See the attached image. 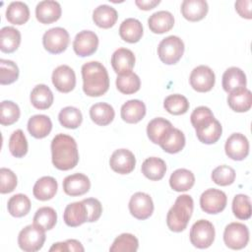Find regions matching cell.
Returning <instances> with one entry per match:
<instances>
[{
  "instance_id": "8",
  "label": "cell",
  "mask_w": 252,
  "mask_h": 252,
  "mask_svg": "<svg viewBox=\"0 0 252 252\" xmlns=\"http://www.w3.org/2000/svg\"><path fill=\"white\" fill-rule=\"evenodd\" d=\"M70 41L68 32L60 27L46 31L42 36V44L45 50L51 54H59L66 50Z\"/></svg>"
},
{
  "instance_id": "7",
  "label": "cell",
  "mask_w": 252,
  "mask_h": 252,
  "mask_svg": "<svg viewBox=\"0 0 252 252\" xmlns=\"http://www.w3.org/2000/svg\"><path fill=\"white\" fill-rule=\"evenodd\" d=\"M215 235L216 231L213 223L207 220H199L192 225L189 236L193 246L205 249L213 244Z\"/></svg>"
},
{
  "instance_id": "23",
  "label": "cell",
  "mask_w": 252,
  "mask_h": 252,
  "mask_svg": "<svg viewBox=\"0 0 252 252\" xmlns=\"http://www.w3.org/2000/svg\"><path fill=\"white\" fill-rule=\"evenodd\" d=\"M120 114L126 123H138L146 115V105L142 100L130 99L121 106Z\"/></svg>"
},
{
  "instance_id": "21",
  "label": "cell",
  "mask_w": 252,
  "mask_h": 252,
  "mask_svg": "<svg viewBox=\"0 0 252 252\" xmlns=\"http://www.w3.org/2000/svg\"><path fill=\"white\" fill-rule=\"evenodd\" d=\"M227 103L236 112H246L252 105V94L246 87L235 89L228 93Z\"/></svg>"
},
{
  "instance_id": "32",
  "label": "cell",
  "mask_w": 252,
  "mask_h": 252,
  "mask_svg": "<svg viewBox=\"0 0 252 252\" xmlns=\"http://www.w3.org/2000/svg\"><path fill=\"white\" fill-rule=\"evenodd\" d=\"M21 43V32L14 27H4L0 31V49L4 53H12Z\"/></svg>"
},
{
  "instance_id": "9",
  "label": "cell",
  "mask_w": 252,
  "mask_h": 252,
  "mask_svg": "<svg viewBox=\"0 0 252 252\" xmlns=\"http://www.w3.org/2000/svg\"><path fill=\"white\" fill-rule=\"evenodd\" d=\"M224 244L233 250L244 248L249 241V229L241 222H230L223 231Z\"/></svg>"
},
{
  "instance_id": "5",
  "label": "cell",
  "mask_w": 252,
  "mask_h": 252,
  "mask_svg": "<svg viewBox=\"0 0 252 252\" xmlns=\"http://www.w3.org/2000/svg\"><path fill=\"white\" fill-rule=\"evenodd\" d=\"M45 241V229L36 225L29 224L19 233L18 244L26 252H35L42 248Z\"/></svg>"
},
{
  "instance_id": "33",
  "label": "cell",
  "mask_w": 252,
  "mask_h": 252,
  "mask_svg": "<svg viewBox=\"0 0 252 252\" xmlns=\"http://www.w3.org/2000/svg\"><path fill=\"white\" fill-rule=\"evenodd\" d=\"M32 104L37 109H47L53 103V94L51 90L44 84L35 86L30 95Z\"/></svg>"
},
{
  "instance_id": "42",
  "label": "cell",
  "mask_w": 252,
  "mask_h": 252,
  "mask_svg": "<svg viewBox=\"0 0 252 252\" xmlns=\"http://www.w3.org/2000/svg\"><path fill=\"white\" fill-rule=\"evenodd\" d=\"M57 222V214L51 207L39 208L33 217V223L45 230L52 229Z\"/></svg>"
},
{
  "instance_id": "16",
  "label": "cell",
  "mask_w": 252,
  "mask_h": 252,
  "mask_svg": "<svg viewBox=\"0 0 252 252\" xmlns=\"http://www.w3.org/2000/svg\"><path fill=\"white\" fill-rule=\"evenodd\" d=\"M52 84L60 93H70L76 86V75L68 65H60L52 73Z\"/></svg>"
},
{
  "instance_id": "28",
  "label": "cell",
  "mask_w": 252,
  "mask_h": 252,
  "mask_svg": "<svg viewBox=\"0 0 252 252\" xmlns=\"http://www.w3.org/2000/svg\"><path fill=\"white\" fill-rule=\"evenodd\" d=\"M52 129L51 119L44 114L32 116L28 121V131L36 139H42L49 135Z\"/></svg>"
},
{
  "instance_id": "49",
  "label": "cell",
  "mask_w": 252,
  "mask_h": 252,
  "mask_svg": "<svg viewBox=\"0 0 252 252\" xmlns=\"http://www.w3.org/2000/svg\"><path fill=\"white\" fill-rule=\"evenodd\" d=\"M0 180H1L0 192L2 194L13 192L18 182L16 174L11 169L6 167H2L0 169Z\"/></svg>"
},
{
  "instance_id": "15",
  "label": "cell",
  "mask_w": 252,
  "mask_h": 252,
  "mask_svg": "<svg viewBox=\"0 0 252 252\" xmlns=\"http://www.w3.org/2000/svg\"><path fill=\"white\" fill-rule=\"evenodd\" d=\"M111 169L119 174H128L132 172L136 165L134 154L127 149H118L114 151L109 159Z\"/></svg>"
},
{
  "instance_id": "53",
  "label": "cell",
  "mask_w": 252,
  "mask_h": 252,
  "mask_svg": "<svg viewBox=\"0 0 252 252\" xmlns=\"http://www.w3.org/2000/svg\"><path fill=\"white\" fill-rule=\"evenodd\" d=\"M160 3L159 0H136L135 4L141 9L145 11H149L154 9Z\"/></svg>"
},
{
  "instance_id": "18",
  "label": "cell",
  "mask_w": 252,
  "mask_h": 252,
  "mask_svg": "<svg viewBox=\"0 0 252 252\" xmlns=\"http://www.w3.org/2000/svg\"><path fill=\"white\" fill-rule=\"evenodd\" d=\"M91 181L89 177L83 173H74L68 175L63 180L64 192L72 197L81 196L89 192Z\"/></svg>"
},
{
  "instance_id": "47",
  "label": "cell",
  "mask_w": 252,
  "mask_h": 252,
  "mask_svg": "<svg viewBox=\"0 0 252 252\" xmlns=\"http://www.w3.org/2000/svg\"><path fill=\"white\" fill-rule=\"evenodd\" d=\"M19 78V68L16 63L7 59H0V84L10 85Z\"/></svg>"
},
{
  "instance_id": "41",
  "label": "cell",
  "mask_w": 252,
  "mask_h": 252,
  "mask_svg": "<svg viewBox=\"0 0 252 252\" xmlns=\"http://www.w3.org/2000/svg\"><path fill=\"white\" fill-rule=\"evenodd\" d=\"M163 107L168 113L172 115H181L186 113L189 109V101L182 94H170L165 97L163 101Z\"/></svg>"
},
{
  "instance_id": "38",
  "label": "cell",
  "mask_w": 252,
  "mask_h": 252,
  "mask_svg": "<svg viewBox=\"0 0 252 252\" xmlns=\"http://www.w3.org/2000/svg\"><path fill=\"white\" fill-rule=\"evenodd\" d=\"M7 208L11 216L22 218L29 214L31 210V200L25 194H16L9 199Z\"/></svg>"
},
{
  "instance_id": "24",
  "label": "cell",
  "mask_w": 252,
  "mask_h": 252,
  "mask_svg": "<svg viewBox=\"0 0 252 252\" xmlns=\"http://www.w3.org/2000/svg\"><path fill=\"white\" fill-rule=\"evenodd\" d=\"M158 145L164 152L168 154H176L184 148L185 136L181 130L172 127L166 132Z\"/></svg>"
},
{
  "instance_id": "12",
  "label": "cell",
  "mask_w": 252,
  "mask_h": 252,
  "mask_svg": "<svg viewBox=\"0 0 252 252\" xmlns=\"http://www.w3.org/2000/svg\"><path fill=\"white\" fill-rule=\"evenodd\" d=\"M129 211L138 220H147L154 212V203L151 196L144 192L135 193L129 201Z\"/></svg>"
},
{
  "instance_id": "19",
  "label": "cell",
  "mask_w": 252,
  "mask_h": 252,
  "mask_svg": "<svg viewBox=\"0 0 252 252\" xmlns=\"http://www.w3.org/2000/svg\"><path fill=\"white\" fill-rule=\"evenodd\" d=\"M63 220L64 222L71 227L79 226L88 221L89 214L85 202L82 200L80 202H74L67 205L64 210Z\"/></svg>"
},
{
  "instance_id": "3",
  "label": "cell",
  "mask_w": 252,
  "mask_h": 252,
  "mask_svg": "<svg viewBox=\"0 0 252 252\" xmlns=\"http://www.w3.org/2000/svg\"><path fill=\"white\" fill-rule=\"evenodd\" d=\"M83 91L89 96H100L109 88L106 68L98 61L87 62L82 66Z\"/></svg>"
},
{
  "instance_id": "44",
  "label": "cell",
  "mask_w": 252,
  "mask_h": 252,
  "mask_svg": "<svg viewBox=\"0 0 252 252\" xmlns=\"http://www.w3.org/2000/svg\"><path fill=\"white\" fill-rule=\"evenodd\" d=\"M9 150L13 157L23 158L28 153V141L21 129L14 131L9 139Z\"/></svg>"
},
{
  "instance_id": "35",
  "label": "cell",
  "mask_w": 252,
  "mask_h": 252,
  "mask_svg": "<svg viewBox=\"0 0 252 252\" xmlns=\"http://www.w3.org/2000/svg\"><path fill=\"white\" fill-rule=\"evenodd\" d=\"M6 19L13 25H24L30 19V9L28 5L21 1L12 2L6 9Z\"/></svg>"
},
{
  "instance_id": "2",
  "label": "cell",
  "mask_w": 252,
  "mask_h": 252,
  "mask_svg": "<svg viewBox=\"0 0 252 252\" xmlns=\"http://www.w3.org/2000/svg\"><path fill=\"white\" fill-rule=\"evenodd\" d=\"M52 163L59 170L74 168L79 161V152L75 139L66 134H57L51 141Z\"/></svg>"
},
{
  "instance_id": "36",
  "label": "cell",
  "mask_w": 252,
  "mask_h": 252,
  "mask_svg": "<svg viewBox=\"0 0 252 252\" xmlns=\"http://www.w3.org/2000/svg\"><path fill=\"white\" fill-rule=\"evenodd\" d=\"M246 87V75L237 67H230L226 69L222 75V88L226 93Z\"/></svg>"
},
{
  "instance_id": "1",
  "label": "cell",
  "mask_w": 252,
  "mask_h": 252,
  "mask_svg": "<svg viewBox=\"0 0 252 252\" xmlns=\"http://www.w3.org/2000/svg\"><path fill=\"white\" fill-rule=\"evenodd\" d=\"M190 120L200 142L211 145L218 142L220 138L222 127L209 107H196L191 113Z\"/></svg>"
},
{
  "instance_id": "10",
  "label": "cell",
  "mask_w": 252,
  "mask_h": 252,
  "mask_svg": "<svg viewBox=\"0 0 252 252\" xmlns=\"http://www.w3.org/2000/svg\"><path fill=\"white\" fill-rule=\"evenodd\" d=\"M227 198L223 191L210 188L204 191L200 197L201 209L207 214H219L226 206Z\"/></svg>"
},
{
  "instance_id": "37",
  "label": "cell",
  "mask_w": 252,
  "mask_h": 252,
  "mask_svg": "<svg viewBox=\"0 0 252 252\" xmlns=\"http://www.w3.org/2000/svg\"><path fill=\"white\" fill-rule=\"evenodd\" d=\"M170 121L162 117H157L151 120L147 126V134L151 142L158 145L166 132L172 128Z\"/></svg>"
},
{
  "instance_id": "26",
  "label": "cell",
  "mask_w": 252,
  "mask_h": 252,
  "mask_svg": "<svg viewBox=\"0 0 252 252\" xmlns=\"http://www.w3.org/2000/svg\"><path fill=\"white\" fill-rule=\"evenodd\" d=\"M58 189L57 181L52 176L40 177L33 185V196L39 201H47L52 199Z\"/></svg>"
},
{
  "instance_id": "14",
  "label": "cell",
  "mask_w": 252,
  "mask_h": 252,
  "mask_svg": "<svg viewBox=\"0 0 252 252\" xmlns=\"http://www.w3.org/2000/svg\"><path fill=\"white\" fill-rule=\"evenodd\" d=\"M98 46V37L92 31H82L76 34L73 41V49L80 57L94 54Z\"/></svg>"
},
{
  "instance_id": "46",
  "label": "cell",
  "mask_w": 252,
  "mask_h": 252,
  "mask_svg": "<svg viewBox=\"0 0 252 252\" xmlns=\"http://www.w3.org/2000/svg\"><path fill=\"white\" fill-rule=\"evenodd\" d=\"M20 108L17 103L11 100H3L1 102V116L0 123L4 126L14 124L20 118Z\"/></svg>"
},
{
  "instance_id": "34",
  "label": "cell",
  "mask_w": 252,
  "mask_h": 252,
  "mask_svg": "<svg viewBox=\"0 0 252 252\" xmlns=\"http://www.w3.org/2000/svg\"><path fill=\"white\" fill-rule=\"evenodd\" d=\"M115 112L113 107L106 102H97L90 108L91 119L99 126H106L114 119Z\"/></svg>"
},
{
  "instance_id": "43",
  "label": "cell",
  "mask_w": 252,
  "mask_h": 252,
  "mask_svg": "<svg viewBox=\"0 0 252 252\" xmlns=\"http://www.w3.org/2000/svg\"><path fill=\"white\" fill-rule=\"evenodd\" d=\"M139 241L131 233H122L117 236L109 248L111 252H135L138 250Z\"/></svg>"
},
{
  "instance_id": "52",
  "label": "cell",
  "mask_w": 252,
  "mask_h": 252,
  "mask_svg": "<svg viewBox=\"0 0 252 252\" xmlns=\"http://www.w3.org/2000/svg\"><path fill=\"white\" fill-rule=\"evenodd\" d=\"M251 5H252L251 0H239V1H236L234 4L235 10L239 14V16L248 20L252 18Z\"/></svg>"
},
{
  "instance_id": "31",
  "label": "cell",
  "mask_w": 252,
  "mask_h": 252,
  "mask_svg": "<svg viewBox=\"0 0 252 252\" xmlns=\"http://www.w3.org/2000/svg\"><path fill=\"white\" fill-rule=\"evenodd\" d=\"M142 173L150 180H160L166 171L165 161L157 157H151L144 160L141 167Z\"/></svg>"
},
{
  "instance_id": "25",
  "label": "cell",
  "mask_w": 252,
  "mask_h": 252,
  "mask_svg": "<svg viewBox=\"0 0 252 252\" xmlns=\"http://www.w3.org/2000/svg\"><path fill=\"white\" fill-rule=\"evenodd\" d=\"M148 25L154 33H164L173 28L174 17L168 11H158L150 16Z\"/></svg>"
},
{
  "instance_id": "6",
  "label": "cell",
  "mask_w": 252,
  "mask_h": 252,
  "mask_svg": "<svg viewBox=\"0 0 252 252\" xmlns=\"http://www.w3.org/2000/svg\"><path fill=\"white\" fill-rule=\"evenodd\" d=\"M184 53V42L176 35L163 38L158 46V54L160 61L166 65L176 64Z\"/></svg>"
},
{
  "instance_id": "48",
  "label": "cell",
  "mask_w": 252,
  "mask_h": 252,
  "mask_svg": "<svg viewBox=\"0 0 252 252\" xmlns=\"http://www.w3.org/2000/svg\"><path fill=\"white\" fill-rule=\"evenodd\" d=\"M211 177L217 185L227 186L234 182L235 170L226 164L219 165L213 170Z\"/></svg>"
},
{
  "instance_id": "39",
  "label": "cell",
  "mask_w": 252,
  "mask_h": 252,
  "mask_svg": "<svg viewBox=\"0 0 252 252\" xmlns=\"http://www.w3.org/2000/svg\"><path fill=\"white\" fill-rule=\"evenodd\" d=\"M141 81L137 74L129 72L123 75H118L116 78V88L124 94H132L140 90Z\"/></svg>"
},
{
  "instance_id": "30",
  "label": "cell",
  "mask_w": 252,
  "mask_h": 252,
  "mask_svg": "<svg viewBox=\"0 0 252 252\" xmlns=\"http://www.w3.org/2000/svg\"><path fill=\"white\" fill-rule=\"evenodd\" d=\"M117 19V11L109 5H99L93 12V21L97 27L102 29H109L113 27Z\"/></svg>"
},
{
  "instance_id": "11",
  "label": "cell",
  "mask_w": 252,
  "mask_h": 252,
  "mask_svg": "<svg viewBox=\"0 0 252 252\" xmlns=\"http://www.w3.org/2000/svg\"><path fill=\"white\" fill-rule=\"evenodd\" d=\"M189 82L196 92L207 93L215 86L216 76L210 67L200 65L194 68L191 72Z\"/></svg>"
},
{
  "instance_id": "29",
  "label": "cell",
  "mask_w": 252,
  "mask_h": 252,
  "mask_svg": "<svg viewBox=\"0 0 252 252\" xmlns=\"http://www.w3.org/2000/svg\"><path fill=\"white\" fill-rule=\"evenodd\" d=\"M195 183V176L192 171L186 168H178L174 170L169 178L170 187L176 192H184L190 190Z\"/></svg>"
},
{
  "instance_id": "27",
  "label": "cell",
  "mask_w": 252,
  "mask_h": 252,
  "mask_svg": "<svg viewBox=\"0 0 252 252\" xmlns=\"http://www.w3.org/2000/svg\"><path fill=\"white\" fill-rule=\"evenodd\" d=\"M119 35L126 42H138L143 35V26L141 22L134 18L124 20L119 27Z\"/></svg>"
},
{
  "instance_id": "51",
  "label": "cell",
  "mask_w": 252,
  "mask_h": 252,
  "mask_svg": "<svg viewBox=\"0 0 252 252\" xmlns=\"http://www.w3.org/2000/svg\"><path fill=\"white\" fill-rule=\"evenodd\" d=\"M84 250L85 249L82 243L76 239H68L64 242H56L49 248V251H60V252H68V251L83 252Z\"/></svg>"
},
{
  "instance_id": "40",
  "label": "cell",
  "mask_w": 252,
  "mask_h": 252,
  "mask_svg": "<svg viewBox=\"0 0 252 252\" xmlns=\"http://www.w3.org/2000/svg\"><path fill=\"white\" fill-rule=\"evenodd\" d=\"M60 124L68 129L78 128L83 121V115L80 109L74 106H66L62 108L58 114Z\"/></svg>"
},
{
  "instance_id": "13",
  "label": "cell",
  "mask_w": 252,
  "mask_h": 252,
  "mask_svg": "<svg viewBox=\"0 0 252 252\" xmlns=\"http://www.w3.org/2000/svg\"><path fill=\"white\" fill-rule=\"evenodd\" d=\"M226 156L233 160H243L249 154V142L241 133L231 134L224 145Z\"/></svg>"
},
{
  "instance_id": "17",
  "label": "cell",
  "mask_w": 252,
  "mask_h": 252,
  "mask_svg": "<svg viewBox=\"0 0 252 252\" xmlns=\"http://www.w3.org/2000/svg\"><path fill=\"white\" fill-rule=\"evenodd\" d=\"M61 6L57 1H40L35 7V17L37 21L44 25H49L58 21L61 17Z\"/></svg>"
},
{
  "instance_id": "20",
  "label": "cell",
  "mask_w": 252,
  "mask_h": 252,
  "mask_svg": "<svg viewBox=\"0 0 252 252\" xmlns=\"http://www.w3.org/2000/svg\"><path fill=\"white\" fill-rule=\"evenodd\" d=\"M135 55L128 48H118L111 56V65L117 75H123L132 72L135 65Z\"/></svg>"
},
{
  "instance_id": "22",
  "label": "cell",
  "mask_w": 252,
  "mask_h": 252,
  "mask_svg": "<svg viewBox=\"0 0 252 252\" xmlns=\"http://www.w3.org/2000/svg\"><path fill=\"white\" fill-rule=\"evenodd\" d=\"M208 10L209 6L205 0H184L181 4L182 16L190 22L201 21L206 17Z\"/></svg>"
},
{
  "instance_id": "45",
  "label": "cell",
  "mask_w": 252,
  "mask_h": 252,
  "mask_svg": "<svg viewBox=\"0 0 252 252\" xmlns=\"http://www.w3.org/2000/svg\"><path fill=\"white\" fill-rule=\"evenodd\" d=\"M233 215L239 220H248L251 217V202L250 198L244 194H237L232 201Z\"/></svg>"
},
{
  "instance_id": "4",
  "label": "cell",
  "mask_w": 252,
  "mask_h": 252,
  "mask_svg": "<svg viewBox=\"0 0 252 252\" xmlns=\"http://www.w3.org/2000/svg\"><path fill=\"white\" fill-rule=\"evenodd\" d=\"M193 209L194 202L191 196L186 194L178 196L166 216L168 228L173 232L183 231L191 219Z\"/></svg>"
},
{
  "instance_id": "50",
  "label": "cell",
  "mask_w": 252,
  "mask_h": 252,
  "mask_svg": "<svg viewBox=\"0 0 252 252\" xmlns=\"http://www.w3.org/2000/svg\"><path fill=\"white\" fill-rule=\"evenodd\" d=\"M87 206L88 214H89V222L96 221L102 213V207L100 202L95 198H87L83 200Z\"/></svg>"
}]
</instances>
